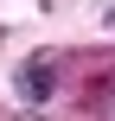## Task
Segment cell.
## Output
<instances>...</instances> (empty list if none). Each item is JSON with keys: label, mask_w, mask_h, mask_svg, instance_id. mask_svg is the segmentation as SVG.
<instances>
[{"label": "cell", "mask_w": 115, "mask_h": 121, "mask_svg": "<svg viewBox=\"0 0 115 121\" xmlns=\"http://www.w3.org/2000/svg\"><path fill=\"white\" fill-rule=\"evenodd\" d=\"M13 83H19V96H26V102H45V96L58 89V64H51V57H32V64H19V77H13Z\"/></svg>", "instance_id": "cell-1"}, {"label": "cell", "mask_w": 115, "mask_h": 121, "mask_svg": "<svg viewBox=\"0 0 115 121\" xmlns=\"http://www.w3.org/2000/svg\"><path fill=\"white\" fill-rule=\"evenodd\" d=\"M109 115H115V77H109Z\"/></svg>", "instance_id": "cell-2"}, {"label": "cell", "mask_w": 115, "mask_h": 121, "mask_svg": "<svg viewBox=\"0 0 115 121\" xmlns=\"http://www.w3.org/2000/svg\"><path fill=\"white\" fill-rule=\"evenodd\" d=\"M109 26H115V6H109Z\"/></svg>", "instance_id": "cell-3"}]
</instances>
